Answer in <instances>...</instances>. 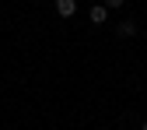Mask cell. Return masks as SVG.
Here are the masks:
<instances>
[{
	"label": "cell",
	"mask_w": 147,
	"mask_h": 130,
	"mask_svg": "<svg viewBox=\"0 0 147 130\" xmlns=\"http://www.w3.org/2000/svg\"><path fill=\"white\" fill-rule=\"evenodd\" d=\"M56 14L60 18H74L77 14V0H56Z\"/></svg>",
	"instance_id": "obj_1"
},
{
	"label": "cell",
	"mask_w": 147,
	"mask_h": 130,
	"mask_svg": "<svg viewBox=\"0 0 147 130\" xmlns=\"http://www.w3.org/2000/svg\"><path fill=\"white\" fill-rule=\"evenodd\" d=\"M88 18H91L95 25H105V21H109V7H105V4H95V7L88 11Z\"/></svg>",
	"instance_id": "obj_2"
},
{
	"label": "cell",
	"mask_w": 147,
	"mask_h": 130,
	"mask_svg": "<svg viewBox=\"0 0 147 130\" xmlns=\"http://www.w3.org/2000/svg\"><path fill=\"white\" fill-rule=\"evenodd\" d=\"M116 32L123 35V39H133V35H137V25H133V21H123V25H119Z\"/></svg>",
	"instance_id": "obj_3"
},
{
	"label": "cell",
	"mask_w": 147,
	"mask_h": 130,
	"mask_svg": "<svg viewBox=\"0 0 147 130\" xmlns=\"http://www.w3.org/2000/svg\"><path fill=\"white\" fill-rule=\"evenodd\" d=\"M123 4H126V0H105V7H109V11H116V7H123Z\"/></svg>",
	"instance_id": "obj_4"
},
{
	"label": "cell",
	"mask_w": 147,
	"mask_h": 130,
	"mask_svg": "<svg viewBox=\"0 0 147 130\" xmlns=\"http://www.w3.org/2000/svg\"><path fill=\"white\" fill-rule=\"evenodd\" d=\"M144 130H147V120H144Z\"/></svg>",
	"instance_id": "obj_5"
}]
</instances>
